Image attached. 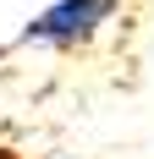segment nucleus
Returning <instances> with one entry per match:
<instances>
[{
    "mask_svg": "<svg viewBox=\"0 0 154 159\" xmlns=\"http://www.w3.org/2000/svg\"><path fill=\"white\" fill-rule=\"evenodd\" d=\"M116 16V0H55L39 22L28 28V39L39 44H83L99 22Z\"/></svg>",
    "mask_w": 154,
    "mask_h": 159,
    "instance_id": "obj_1",
    "label": "nucleus"
}]
</instances>
